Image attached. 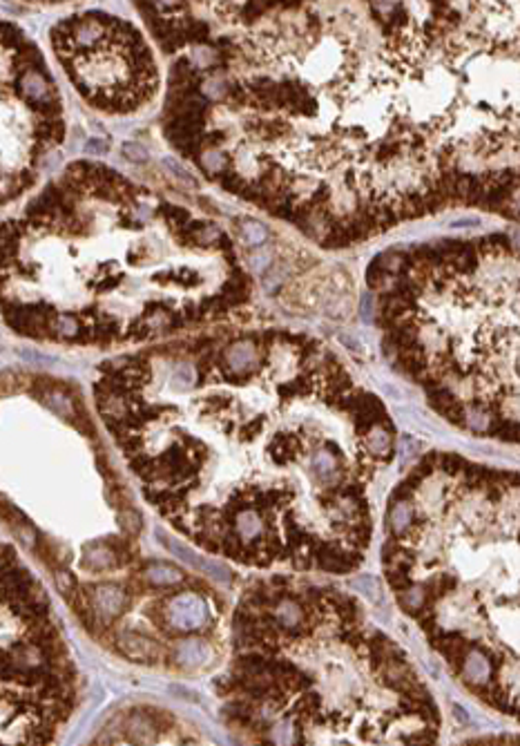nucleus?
Instances as JSON below:
<instances>
[{
	"label": "nucleus",
	"instance_id": "f03ea898",
	"mask_svg": "<svg viewBox=\"0 0 520 746\" xmlns=\"http://www.w3.org/2000/svg\"><path fill=\"white\" fill-rule=\"evenodd\" d=\"M395 364L454 424L516 442V255L505 237L449 239L373 262Z\"/></svg>",
	"mask_w": 520,
	"mask_h": 746
},
{
	"label": "nucleus",
	"instance_id": "f257e3e1",
	"mask_svg": "<svg viewBox=\"0 0 520 746\" xmlns=\"http://www.w3.org/2000/svg\"><path fill=\"white\" fill-rule=\"evenodd\" d=\"M141 12L172 56L170 145L317 244L456 206L516 210V3Z\"/></svg>",
	"mask_w": 520,
	"mask_h": 746
},
{
	"label": "nucleus",
	"instance_id": "7ed1b4c3",
	"mask_svg": "<svg viewBox=\"0 0 520 746\" xmlns=\"http://www.w3.org/2000/svg\"><path fill=\"white\" fill-rule=\"evenodd\" d=\"M49 40L74 90L103 115H134L159 97L157 56L129 21L103 12L74 14L51 27Z\"/></svg>",
	"mask_w": 520,
	"mask_h": 746
}]
</instances>
